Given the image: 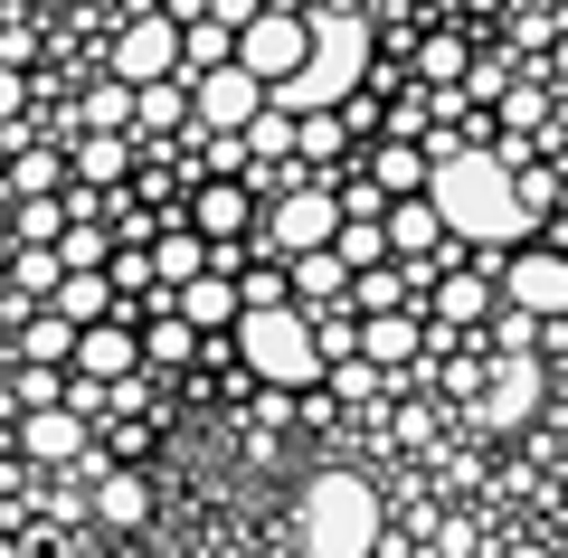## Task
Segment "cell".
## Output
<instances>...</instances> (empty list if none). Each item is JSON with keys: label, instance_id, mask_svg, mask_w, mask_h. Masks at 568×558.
Instances as JSON below:
<instances>
[{"label": "cell", "instance_id": "6da1fadb", "mask_svg": "<svg viewBox=\"0 0 568 558\" xmlns=\"http://www.w3.org/2000/svg\"><path fill=\"white\" fill-rule=\"evenodd\" d=\"M426 200H436V219H446V237L493 246L484 275L511 256V246H530V200H521V171H511L503 152H436Z\"/></svg>", "mask_w": 568, "mask_h": 558}, {"label": "cell", "instance_id": "7a4b0ae2", "mask_svg": "<svg viewBox=\"0 0 568 558\" xmlns=\"http://www.w3.org/2000/svg\"><path fill=\"white\" fill-rule=\"evenodd\" d=\"M379 493H369L361 474H313L304 483V511H294V549L304 558H379Z\"/></svg>", "mask_w": 568, "mask_h": 558}, {"label": "cell", "instance_id": "3957f363", "mask_svg": "<svg viewBox=\"0 0 568 558\" xmlns=\"http://www.w3.org/2000/svg\"><path fill=\"white\" fill-rule=\"evenodd\" d=\"M227 341H237V359L256 369L265 388H313L332 369V351H323V332H313L304 303H246Z\"/></svg>", "mask_w": 568, "mask_h": 558}, {"label": "cell", "instance_id": "277c9868", "mask_svg": "<svg viewBox=\"0 0 568 558\" xmlns=\"http://www.w3.org/2000/svg\"><path fill=\"white\" fill-rule=\"evenodd\" d=\"M361 67H369V20H361V10H313V58H304V77H284L265 104H284V114H323V104H351Z\"/></svg>", "mask_w": 568, "mask_h": 558}, {"label": "cell", "instance_id": "5b68a950", "mask_svg": "<svg viewBox=\"0 0 568 558\" xmlns=\"http://www.w3.org/2000/svg\"><path fill=\"white\" fill-rule=\"evenodd\" d=\"M342 237V190H323V180H294V190H275L256 219V246L265 256H313V246Z\"/></svg>", "mask_w": 568, "mask_h": 558}, {"label": "cell", "instance_id": "8992f818", "mask_svg": "<svg viewBox=\"0 0 568 558\" xmlns=\"http://www.w3.org/2000/svg\"><path fill=\"white\" fill-rule=\"evenodd\" d=\"M304 58H313V10H256V20L237 29V67L265 77V95H275L284 77H304Z\"/></svg>", "mask_w": 568, "mask_h": 558}, {"label": "cell", "instance_id": "52a82bcc", "mask_svg": "<svg viewBox=\"0 0 568 558\" xmlns=\"http://www.w3.org/2000/svg\"><path fill=\"white\" fill-rule=\"evenodd\" d=\"M493 284H503V303H521V313L568 322V256L559 246H511V256L493 265Z\"/></svg>", "mask_w": 568, "mask_h": 558}, {"label": "cell", "instance_id": "ba28073f", "mask_svg": "<svg viewBox=\"0 0 568 558\" xmlns=\"http://www.w3.org/2000/svg\"><path fill=\"white\" fill-rule=\"evenodd\" d=\"M142 369V322L123 313H104V322H85V341H77V379H95V388H123Z\"/></svg>", "mask_w": 568, "mask_h": 558}, {"label": "cell", "instance_id": "9c48e42d", "mask_svg": "<svg viewBox=\"0 0 568 558\" xmlns=\"http://www.w3.org/2000/svg\"><path fill=\"white\" fill-rule=\"evenodd\" d=\"M540 398H549V369L530 351H503V359H493V379H484V426H530Z\"/></svg>", "mask_w": 568, "mask_h": 558}, {"label": "cell", "instance_id": "30bf717a", "mask_svg": "<svg viewBox=\"0 0 568 558\" xmlns=\"http://www.w3.org/2000/svg\"><path fill=\"white\" fill-rule=\"evenodd\" d=\"M114 77H123V85L181 77V20H133V29L114 39Z\"/></svg>", "mask_w": 568, "mask_h": 558}, {"label": "cell", "instance_id": "8fae6325", "mask_svg": "<svg viewBox=\"0 0 568 558\" xmlns=\"http://www.w3.org/2000/svg\"><path fill=\"white\" fill-rule=\"evenodd\" d=\"M256 114H265V77H246V67H209L200 77V133H246Z\"/></svg>", "mask_w": 568, "mask_h": 558}, {"label": "cell", "instance_id": "7c38bea8", "mask_svg": "<svg viewBox=\"0 0 568 558\" xmlns=\"http://www.w3.org/2000/svg\"><path fill=\"white\" fill-rule=\"evenodd\" d=\"M256 190L246 180H200V200H190V227H200L209 246H246V227H256Z\"/></svg>", "mask_w": 568, "mask_h": 558}, {"label": "cell", "instance_id": "4fadbf2b", "mask_svg": "<svg viewBox=\"0 0 568 558\" xmlns=\"http://www.w3.org/2000/svg\"><path fill=\"white\" fill-rule=\"evenodd\" d=\"M426 341H436L426 313H361V359H369V369H417Z\"/></svg>", "mask_w": 568, "mask_h": 558}, {"label": "cell", "instance_id": "5bb4252c", "mask_svg": "<svg viewBox=\"0 0 568 558\" xmlns=\"http://www.w3.org/2000/svg\"><path fill=\"white\" fill-rule=\"evenodd\" d=\"M388 246H398L407 265H446V219H436V200H388Z\"/></svg>", "mask_w": 568, "mask_h": 558}, {"label": "cell", "instance_id": "9a60e30c", "mask_svg": "<svg viewBox=\"0 0 568 558\" xmlns=\"http://www.w3.org/2000/svg\"><path fill=\"white\" fill-rule=\"evenodd\" d=\"M426 313H436V332H484L493 322V275H436L426 284Z\"/></svg>", "mask_w": 568, "mask_h": 558}, {"label": "cell", "instance_id": "2e32d148", "mask_svg": "<svg viewBox=\"0 0 568 558\" xmlns=\"http://www.w3.org/2000/svg\"><path fill=\"white\" fill-rule=\"evenodd\" d=\"M20 445L39 464H77L85 455V407H29L20 417Z\"/></svg>", "mask_w": 568, "mask_h": 558}, {"label": "cell", "instance_id": "e0dca14e", "mask_svg": "<svg viewBox=\"0 0 568 558\" xmlns=\"http://www.w3.org/2000/svg\"><path fill=\"white\" fill-rule=\"evenodd\" d=\"M171 294H181V313L200 322V332H237V313H246L237 275H219V265H209V275H190V284H171Z\"/></svg>", "mask_w": 568, "mask_h": 558}, {"label": "cell", "instance_id": "ac0fdd59", "mask_svg": "<svg viewBox=\"0 0 568 558\" xmlns=\"http://www.w3.org/2000/svg\"><path fill=\"white\" fill-rule=\"evenodd\" d=\"M77 341H85V322H67L58 303H48V313H29L20 359H29V369H77Z\"/></svg>", "mask_w": 568, "mask_h": 558}, {"label": "cell", "instance_id": "d6986e66", "mask_svg": "<svg viewBox=\"0 0 568 558\" xmlns=\"http://www.w3.org/2000/svg\"><path fill=\"white\" fill-rule=\"evenodd\" d=\"M294 303H351V256L342 246H313V256H294Z\"/></svg>", "mask_w": 568, "mask_h": 558}, {"label": "cell", "instance_id": "ffe728a7", "mask_svg": "<svg viewBox=\"0 0 568 558\" xmlns=\"http://www.w3.org/2000/svg\"><path fill=\"white\" fill-rule=\"evenodd\" d=\"M95 520H104V530H142V520H152V483L123 474V464L95 474Z\"/></svg>", "mask_w": 568, "mask_h": 558}, {"label": "cell", "instance_id": "44dd1931", "mask_svg": "<svg viewBox=\"0 0 568 558\" xmlns=\"http://www.w3.org/2000/svg\"><path fill=\"white\" fill-rule=\"evenodd\" d=\"M426 171H436V152H426V142H398V133H388V142H379V161H369V180H379L388 200H417Z\"/></svg>", "mask_w": 568, "mask_h": 558}, {"label": "cell", "instance_id": "7402d4cb", "mask_svg": "<svg viewBox=\"0 0 568 558\" xmlns=\"http://www.w3.org/2000/svg\"><path fill=\"white\" fill-rule=\"evenodd\" d=\"M58 180H67V161L48 152V142H29V152L0 171V200H10V209H20V200H58Z\"/></svg>", "mask_w": 568, "mask_h": 558}, {"label": "cell", "instance_id": "603a6c76", "mask_svg": "<svg viewBox=\"0 0 568 558\" xmlns=\"http://www.w3.org/2000/svg\"><path fill=\"white\" fill-rule=\"evenodd\" d=\"M190 351H200V322L190 313H152L142 322V369H181Z\"/></svg>", "mask_w": 568, "mask_h": 558}, {"label": "cell", "instance_id": "cb8c5ba5", "mask_svg": "<svg viewBox=\"0 0 568 558\" xmlns=\"http://www.w3.org/2000/svg\"><path fill=\"white\" fill-rule=\"evenodd\" d=\"M465 77H474V48L455 29H426L417 39V85H465Z\"/></svg>", "mask_w": 568, "mask_h": 558}, {"label": "cell", "instance_id": "d4e9b609", "mask_svg": "<svg viewBox=\"0 0 568 558\" xmlns=\"http://www.w3.org/2000/svg\"><path fill=\"white\" fill-rule=\"evenodd\" d=\"M48 303H58L67 322H104V313H114L123 294H114V275H104V265H85V275H67L58 294H48Z\"/></svg>", "mask_w": 568, "mask_h": 558}, {"label": "cell", "instance_id": "484cf974", "mask_svg": "<svg viewBox=\"0 0 568 558\" xmlns=\"http://www.w3.org/2000/svg\"><path fill=\"white\" fill-rule=\"evenodd\" d=\"M181 67H190V77L237 67V29H227V20H181Z\"/></svg>", "mask_w": 568, "mask_h": 558}, {"label": "cell", "instance_id": "4316f807", "mask_svg": "<svg viewBox=\"0 0 568 558\" xmlns=\"http://www.w3.org/2000/svg\"><path fill=\"white\" fill-rule=\"evenodd\" d=\"M152 265H162V284H190V275H209V237L200 227H162V246H152Z\"/></svg>", "mask_w": 568, "mask_h": 558}, {"label": "cell", "instance_id": "83f0119b", "mask_svg": "<svg viewBox=\"0 0 568 558\" xmlns=\"http://www.w3.org/2000/svg\"><path fill=\"white\" fill-rule=\"evenodd\" d=\"M10 284H20L29 303H48L67 284V256H58V246H10Z\"/></svg>", "mask_w": 568, "mask_h": 558}, {"label": "cell", "instance_id": "f1b7e54d", "mask_svg": "<svg viewBox=\"0 0 568 558\" xmlns=\"http://www.w3.org/2000/svg\"><path fill=\"white\" fill-rule=\"evenodd\" d=\"M77 114H85V133H123V123L142 114V85H123V77H114V85H95Z\"/></svg>", "mask_w": 568, "mask_h": 558}, {"label": "cell", "instance_id": "f546056e", "mask_svg": "<svg viewBox=\"0 0 568 558\" xmlns=\"http://www.w3.org/2000/svg\"><path fill=\"white\" fill-rule=\"evenodd\" d=\"M246 152H256L265 171H284V161H294V114H284V104H265V114L246 123Z\"/></svg>", "mask_w": 568, "mask_h": 558}, {"label": "cell", "instance_id": "4dcf8cb0", "mask_svg": "<svg viewBox=\"0 0 568 558\" xmlns=\"http://www.w3.org/2000/svg\"><path fill=\"white\" fill-rule=\"evenodd\" d=\"M351 256V275H361V265H388L398 256V246H388V219H342V237H332Z\"/></svg>", "mask_w": 568, "mask_h": 558}, {"label": "cell", "instance_id": "1f68e13d", "mask_svg": "<svg viewBox=\"0 0 568 558\" xmlns=\"http://www.w3.org/2000/svg\"><path fill=\"white\" fill-rule=\"evenodd\" d=\"M10 227H20V246H58L77 219H67L58 200H20V209H10Z\"/></svg>", "mask_w": 568, "mask_h": 558}, {"label": "cell", "instance_id": "d6a6232c", "mask_svg": "<svg viewBox=\"0 0 568 558\" xmlns=\"http://www.w3.org/2000/svg\"><path fill=\"white\" fill-rule=\"evenodd\" d=\"M123 161H133V152H123V133H85L77 142V180H104V190H114Z\"/></svg>", "mask_w": 568, "mask_h": 558}, {"label": "cell", "instance_id": "836d02e7", "mask_svg": "<svg viewBox=\"0 0 568 558\" xmlns=\"http://www.w3.org/2000/svg\"><path fill=\"white\" fill-rule=\"evenodd\" d=\"M58 256H67V275H85V265H114V237H104L95 219H77V227L58 237Z\"/></svg>", "mask_w": 568, "mask_h": 558}, {"label": "cell", "instance_id": "e575fe53", "mask_svg": "<svg viewBox=\"0 0 568 558\" xmlns=\"http://www.w3.org/2000/svg\"><path fill=\"white\" fill-rule=\"evenodd\" d=\"M484 332H493V341H503V351H530V341H540V332H549V322H540V313H521V303H503V313H493V322H484Z\"/></svg>", "mask_w": 568, "mask_h": 558}, {"label": "cell", "instance_id": "d590c367", "mask_svg": "<svg viewBox=\"0 0 568 558\" xmlns=\"http://www.w3.org/2000/svg\"><path fill=\"white\" fill-rule=\"evenodd\" d=\"M29 407H67L58 369H20V417H29Z\"/></svg>", "mask_w": 568, "mask_h": 558}, {"label": "cell", "instance_id": "8d00e7d4", "mask_svg": "<svg viewBox=\"0 0 568 558\" xmlns=\"http://www.w3.org/2000/svg\"><path fill=\"white\" fill-rule=\"evenodd\" d=\"M342 219H388V190H379V180H351V190H342Z\"/></svg>", "mask_w": 568, "mask_h": 558}, {"label": "cell", "instance_id": "74e56055", "mask_svg": "<svg viewBox=\"0 0 568 558\" xmlns=\"http://www.w3.org/2000/svg\"><path fill=\"white\" fill-rule=\"evenodd\" d=\"M142 123H181V95H171V77H162V85H142Z\"/></svg>", "mask_w": 568, "mask_h": 558}, {"label": "cell", "instance_id": "f35d334b", "mask_svg": "<svg viewBox=\"0 0 568 558\" xmlns=\"http://www.w3.org/2000/svg\"><path fill=\"white\" fill-rule=\"evenodd\" d=\"M20 114V67H0V123Z\"/></svg>", "mask_w": 568, "mask_h": 558}, {"label": "cell", "instance_id": "ab89813d", "mask_svg": "<svg viewBox=\"0 0 568 558\" xmlns=\"http://www.w3.org/2000/svg\"><path fill=\"white\" fill-rule=\"evenodd\" d=\"M10 246H20V227H10V209H0V256H10Z\"/></svg>", "mask_w": 568, "mask_h": 558}, {"label": "cell", "instance_id": "60d3db41", "mask_svg": "<svg viewBox=\"0 0 568 558\" xmlns=\"http://www.w3.org/2000/svg\"><path fill=\"white\" fill-rule=\"evenodd\" d=\"M549 58H559V77H568V39H559V48H549Z\"/></svg>", "mask_w": 568, "mask_h": 558}, {"label": "cell", "instance_id": "b9f144b4", "mask_svg": "<svg viewBox=\"0 0 568 558\" xmlns=\"http://www.w3.org/2000/svg\"><path fill=\"white\" fill-rule=\"evenodd\" d=\"M503 558H549V549H503Z\"/></svg>", "mask_w": 568, "mask_h": 558}, {"label": "cell", "instance_id": "7bdbcfd3", "mask_svg": "<svg viewBox=\"0 0 568 558\" xmlns=\"http://www.w3.org/2000/svg\"><path fill=\"white\" fill-rule=\"evenodd\" d=\"M559 209H568V171H559Z\"/></svg>", "mask_w": 568, "mask_h": 558}, {"label": "cell", "instance_id": "ee69618b", "mask_svg": "<svg viewBox=\"0 0 568 558\" xmlns=\"http://www.w3.org/2000/svg\"><path fill=\"white\" fill-rule=\"evenodd\" d=\"M39 10H67V0H39Z\"/></svg>", "mask_w": 568, "mask_h": 558}]
</instances>
